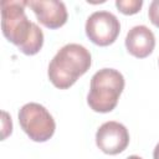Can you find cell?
<instances>
[{
	"label": "cell",
	"instance_id": "obj_1",
	"mask_svg": "<svg viewBox=\"0 0 159 159\" xmlns=\"http://www.w3.org/2000/svg\"><path fill=\"white\" fill-rule=\"evenodd\" d=\"M26 0L1 1V30L4 36L29 56L36 55L43 45L42 30L31 22L26 14Z\"/></svg>",
	"mask_w": 159,
	"mask_h": 159
},
{
	"label": "cell",
	"instance_id": "obj_2",
	"mask_svg": "<svg viewBox=\"0 0 159 159\" xmlns=\"http://www.w3.org/2000/svg\"><path fill=\"white\" fill-rule=\"evenodd\" d=\"M91 63V53L84 46L67 43L51 60L47 70L48 80L55 87L67 89L89 70Z\"/></svg>",
	"mask_w": 159,
	"mask_h": 159
},
{
	"label": "cell",
	"instance_id": "obj_3",
	"mask_svg": "<svg viewBox=\"0 0 159 159\" xmlns=\"http://www.w3.org/2000/svg\"><path fill=\"white\" fill-rule=\"evenodd\" d=\"M123 88L124 77L119 71L102 68L91 78L87 103L94 112L108 113L116 108Z\"/></svg>",
	"mask_w": 159,
	"mask_h": 159
},
{
	"label": "cell",
	"instance_id": "obj_4",
	"mask_svg": "<svg viewBox=\"0 0 159 159\" xmlns=\"http://www.w3.org/2000/svg\"><path fill=\"white\" fill-rule=\"evenodd\" d=\"M19 123L21 129L34 142L48 140L56 129V123L50 112L41 104L30 102L19 111Z\"/></svg>",
	"mask_w": 159,
	"mask_h": 159
},
{
	"label": "cell",
	"instance_id": "obj_5",
	"mask_svg": "<svg viewBox=\"0 0 159 159\" xmlns=\"http://www.w3.org/2000/svg\"><path fill=\"white\" fill-rule=\"evenodd\" d=\"M87 37L98 46L113 43L120 31V24L116 15L109 11H96L86 21Z\"/></svg>",
	"mask_w": 159,
	"mask_h": 159
},
{
	"label": "cell",
	"instance_id": "obj_6",
	"mask_svg": "<svg viewBox=\"0 0 159 159\" xmlns=\"http://www.w3.org/2000/svg\"><path fill=\"white\" fill-rule=\"evenodd\" d=\"M96 144L106 154H119L129 144L128 129L119 122H106L97 129Z\"/></svg>",
	"mask_w": 159,
	"mask_h": 159
},
{
	"label": "cell",
	"instance_id": "obj_7",
	"mask_svg": "<svg viewBox=\"0 0 159 159\" xmlns=\"http://www.w3.org/2000/svg\"><path fill=\"white\" fill-rule=\"evenodd\" d=\"M27 6L31 7L37 21L48 29L63 26L68 17L65 4L58 0H30Z\"/></svg>",
	"mask_w": 159,
	"mask_h": 159
},
{
	"label": "cell",
	"instance_id": "obj_8",
	"mask_svg": "<svg viewBox=\"0 0 159 159\" xmlns=\"http://www.w3.org/2000/svg\"><path fill=\"white\" fill-rule=\"evenodd\" d=\"M155 46V37L152 30L144 25L132 27L125 36L127 51L137 58L148 57Z\"/></svg>",
	"mask_w": 159,
	"mask_h": 159
},
{
	"label": "cell",
	"instance_id": "obj_9",
	"mask_svg": "<svg viewBox=\"0 0 159 159\" xmlns=\"http://www.w3.org/2000/svg\"><path fill=\"white\" fill-rule=\"evenodd\" d=\"M116 6L122 14L133 15V14H137L138 11H140V9L143 6V1L142 0H117Z\"/></svg>",
	"mask_w": 159,
	"mask_h": 159
},
{
	"label": "cell",
	"instance_id": "obj_10",
	"mask_svg": "<svg viewBox=\"0 0 159 159\" xmlns=\"http://www.w3.org/2000/svg\"><path fill=\"white\" fill-rule=\"evenodd\" d=\"M148 16L150 22L159 27V0H153L148 9Z\"/></svg>",
	"mask_w": 159,
	"mask_h": 159
},
{
	"label": "cell",
	"instance_id": "obj_11",
	"mask_svg": "<svg viewBox=\"0 0 159 159\" xmlns=\"http://www.w3.org/2000/svg\"><path fill=\"white\" fill-rule=\"evenodd\" d=\"M153 158H154V159H159V143H158V144L155 145V148H154Z\"/></svg>",
	"mask_w": 159,
	"mask_h": 159
},
{
	"label": "cell",
	"instance_id": "obj_12",
	"mask_svg": "<svg viewBox=\"0 0 159 159\" xmlns=\"http://www.w3.org/2000/svg\"><path fill=\"white\" fill-rule=\"evenodd\" d=\"M127 159H143V158H140V157H138V155H130V157H128Z\"/></svg>",
	"mask_w": 159,
	"mask_h": 159
}]
</instances>
